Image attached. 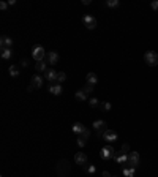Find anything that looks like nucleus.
<instances>
[{
  "mask_svg": "<svg viewBox=\"0 0 158 177\" xmlns=\"http://www.w3.org/2000/svg\"><path fill=\"white\" fill-rule=\"evenodd\" d=\"M85 142H87V139H84V138H81V136H77V146H79V147H84Z\"/></svg>",
  "mask_w": 158,
  "mask_h": 177,
  "instance_id": "nucleus-28",
  "label": "nucleus"
},
{
  "mask_svg": "<svg viewBox=\"0 0 158 177\" xmlns=\"http://www.w3.org/2000/svg\"><path fill=\"white\" fill-rule=\"evenodd\" d=\"M153 10H158V0H153V2H152V5H150Z\"/></svg>",
  "mask_w": 158,
  "mask_h": 177,
  "instance_id": "nucleus-33",
  "label": "nucleus"
},
{
  "mask_svg": "<svg viewBox=\"0 0 158 177\" xmlns=\"http://www.w3.org/2000/svg\"><path fill=\"white\" fill-rule=\"evenodd\" d=\"M44 77H46L49 82L57 81V71H55V70H48L46 73H44Z\"/></svg>",
  "mask_w": 158,
  "mask_h": 177,
  "instance_id": "nucleus-12",
  "label": "nucleus"
},
{
  "mask_svg": "<svg viewBox=\"0 0 158 177\" xmlns=\"http://www.w3.org/2000/svg\"><path fill=\"white\" fill-rule=\"evenodd\" d=\"M128 149H130V146H128V144H123V146H122V152H123V153H125V152H128Z\"/></svg>",
  "mask_w": 158,
  "mask_h": 177,
  "instance_id": "nucleus-31",
  "label": "nucleus"
},
{
  "mask_svg": "<svg viewBox=\"0 0 158 177\" xmlns=\"http://www.w3.org/2000/svg\"><path fill=\"white\" fill-rule=\"evenodd\" d=\"M144 60L149 66H156L158 65V54L155 51H147L144 54Z\"/></svg>",
  "mask_w": 158,
  "mask_h": 177,
  "instance_id": "nucleus-3",
  "label": "nucleus"
},
{
  "mask_svg": "<svg viewBox=\"0 0 158 177\" xmlns=\"http://www.w3.org/2000/svg\"><path fill=\"white\" fill-rule=\"evenodd\" d=\"M74 96H76V100H77V101H89V100H87V98H89V95H87V93L82 90V88H81V90H77Z\"/></svg>",
  "mask_w": 158,
  "mask_h": 177,
  "instance_id": "nucleus-13",
  "label": "nucleus"
},
{
  "mask_svg": "<svg viewBox=\"0 0 158 177\" xmlns=\"http://www.w3.org/2000/svg\"><path fill=\"white\" fill-rule=\"evenodd\" d=\"M84 169H85L87 172H90V174H93V172H95V166H89V168H85V166H84Z\"/></svg>",
  "mask_w": 158,
  "mask_h": 177,
  "instance_id": "nucleus-30",
  "label": "nucleus"
},
{
  "mask_svg": "<svg viewBox=\"0 0 158 177\" xmlns=\"http://www.w3.org/2000/svg\"><path fill=\"white\" fill-rule=\"evenodd\" d=\"M93 87H95V85H90V84H85V85H84V88H82V90H84V92H85V93L89 95V93H92V92H93Z\"/></svg>",
  "mask_w": 158,
  "mask_h": 177,
  "instance_id": "nucleus-23",
  "label": "nucleus"
},
{
  "mask_svg": "<svg viewBox=\"0 0 158 177\" xmlns=\"http://www.w3.org/2000/svg\"><path fill=\"white\" fill-rule=\"evenodd\" d=\"M32 55H33V59H35L37 62H43L44 57H46V51H44L43 46L37 44V46H33V49H32Z\"/></svg>",
  "mask_w": 158,
  "mask_h": 177,
  "instance_id": "nucleus-2",
  "label": "nucleus"
},
{
  "mask_svg": "<svg viewBox=\"0 0 158 177\" xmlns=\"http://www.w3.org/2000/svg\"><path fill=\"white\" fill-rule=\"evenodd\" d=\"M8 71H10V76H11V77H18V76H19V68H18L16 65H11Z\"/></svg>",
  "mask_w": 158,
  "mask_h": 177,
  "instance_id": "nucleus-20",
  "label": "nucleus"
},
{
  "mask_svg": "<svg viewBox=\"0 0 158 177\" xmlns=\"http://www.w3.org/2000/svg\"><path fill=\"white\" fill-rule=\"evenodd\" d=\"M122 171H123V175H125V177H133V175H134V168H128V166H123Z\"/></svg>",
  "mask_w": 158,
  "mask_h": 177,
  "instance_id": "nucleus-19",
  "label": "nucleus"
},
{
  "mask_svg": "<svg viewBox=\"0 0 158 177\" xmlns=\"http://www.w3.org/2000/svg\"><path fill=\"white\" fill-rule=\"evenodd\" d=\"M35 68H37L38 73H41V71L46 73V71H48V70H46V62H44V60H43V62H38V63L35 65Z\"/></svg>",
  "mask_w": 158,
  "mask_h": 177,
  "instance_id": "nucleus-21",
  "label": "nucleus"
},
{
  "mask_svg": "<svg viewBox=\"0 0 158 177\" xmlns=\"http://www.w3.org/2000/svg\"><path fill=\"white\" fill-rule=\"evenodd\" d=\"M8 8V2H2L0 3V10H6Z\"/></svg>",
  "mask_w": 158,
  "mask_h": 177,
  "instance_id": "nucleus-32",
  "label": "nucleus"
},
{
  "mask_svg": "<svg viewBox=\"0 0 158 177\" xmlns=\"http://www.w3.org/2000/svg\"><path fill=\"white\" fill-rule=\"evenodd\" d=\"M97 82H98V76H97L95 73H89V74H87V84L95 85Z\"/></svg>",
  "mask_w": 158,
  "mask_h": 177,
  "instance_id": "nucleus-16",
  "label": "nucleus"
},
{
  "mask_svg": "<svg viewBox=\"0 0 158 177\" xmlns=\"http://www.w3.org/2000/svg\"><path fill=\"white\" fill-rule=\"evenodd\" d=\"M84 128H85V127L81 124V122H76V124H73V133H76L77 136L82 133V130H84Z\"/></svg>",
  "mask_w": 158,
  "mask_h": 177,
  "instance_id": "nucleus-17",
  "label": "nucleus"
},
{
  "mask_svg": "<svg viewBox=\"0 0 158 177\" xmlns=\"http://www.w3.org/2000/svg\"><path fill=\"white\" fill-rule=\"evenodd\" d=\"M70 171H71V164L68 163V160H60L57 163V174L60 177H66L70 174Z\"/></svg>",
  "mask_w": 158,
  "mask_h": 177,
  "instance_id": "nucleus-1",
  "label": "nucleus"
},
{
  "mask_svg": "<svg viewBox=\"0 0 158 177\" xmlns=\"http://www.w3.org/2000/svg\"><path fill=\"white\" fill-rule=\"evenodd\" d=\"M82 22H84V26L89 29V30H93L97 27V19L92 16V14H85L82 18Z\"/></svg>",
  "mask_w": 158,
  "mask_h": 177,
  "instance_id": "nucleus-5",
  "label": "nucleus"
},
{
  "mask_svg": "<svg viewBox=\"0 0 158 177\" xmlns=\"http://www.w3.org/2000/svg\"><path fill=\"white\" fill-rule=\"evenodd\" d=\"M11 44H13V40H11L10 37L3 35L2 38H0V48L2 49H11Z\"/></svg>",
  "mask_w": 158,
  "mask_h": 177,
  "instance_id": "nucleus-8",
  "label": "nucleus"
},
{
  "mask_svg": "<svg viewBox=\"0 0 158 177\" xmlns=\"http://www.w3.org/2000/svg\"><path fill=\"white\" fill-rule=\"evenodd\" d=\"M114 158H116L119 163H127V161H128V155H125L123 152H117V153L114 155Z\"/></svg>",
  "mask_w": 158,
  "mask_h": 177,
  "instance_id": "nucleus-15",
  "label": "nucleus"
},
{
  "mask_svg": "<svg viewBox=\"0 0 158 177\" xmlns=\"http://www.w3.org/2000/svg\"><path fill=\"white\" fill-rule=\"evenodd\" d=\"M74 163L79 164V166H84V164L87 163V155H85L84 152H77V153L74 155Z\"/></svg>",
  "mask_w": 158,
  "mask_h": 177,
  "instance_id": "nucleus-7",
  "label": "nucleus"
},
{
  "mask_svg": "<svg viewBox=\"0 0 158 177\" xmlns=\"http://www.w3.org/2000/svg\"><path fill=\"white\" fill-rule=\"evenodd\" d=\"M79 136L84 138V139H89V136H90V130H89V128H84V130H82V133H81Z\"/></svg>",
  "mask_w": 158,
  "mask_h": 177,
  "instance_id": "nucleus-26",
  "label": "nucleus"
},
{
  "mask_svg": "<svg viewBox=\"0 0 158 177\" xmlns=\"http://www.w3.org/2000/svg\"><path fill=\"white\" fill-rule=\"evenodd\" d=\"M138 164H139V153H138V152H131V153L128 155V161L125 163V166L136 169Z\"/></svg>",
  "mask_w": 158,
  "mask_h": 177,
  "instance_id": "nucleus-4",
  "label": "nucleus"
},
{
  "mask_svg": "<svg viewBox=\"0 0 158 177\" xmlns=\"http://www.w3.org/2000/svg\"><path fill=\"white\" fill-rule=\"evenodd\" d=\"M103 139L108 141V142H114V141H117V133H116L114 130H108V131L105 133Z\"/></svg>",
  "mask_w": 158,
  "mask_h": 177,
  "instance_id": "nucleus-10",
  "label": "nucleus"
},
{
  "mask_svg": "<svg viewBox=\"0 0 158 177\" xmlns=\"http://www.w3.org/2000/svg\"><path fill=\"white\" fill-rule=\"evenodd\" d=\"M49 92H51L52 95H60V93H62V85H60V84H52V85L49 87Z\"/></svg>",
  "mask_w": 158,
  "mask_h": 177,
  "instance_id": "nucleus-14",
  "label": "nucleus"
},
{
  "mask_svg": "<svg viewBox=\"0 0 158 177\" xmlns=\"http://www.w3.org/2000/svg\"><path fill=\"white\" fill-rule=\"evenodd\" d=\"M46 57H48V63H51V65H57V63H59V59H60L59 54L55 52V51H49Z\"/></svg>",
  "mask_w": 158,
  "mask_h": 177,
  "instance_id": "nucleus-9",
  "label": "nucleus"
},
{
  "mask_svg": "<svg viewBox=\"0 0 158 177\" xmlns=\"http://www.w3.org/2000/svg\"><path fill=\"white\" fill-rule=\"evenodd\" d=\"M116 155V150L112 149V147H103L101 149V152H100V157L103 158V160H109V158H112Z\"/></svg>",
  "mask_w": 158,
  "mask_h": 177,
  "instance_id": "nucleus-6",
  "label": "nucleus"
},
{
  "mask_svg": "<svg viewBox=\"0 0 158 177\" xmlns=\"http://www.w3.org/2000/svg\"><path fill=\"white\" fill-rule=\"evenodd\" d=\"M35 88H41L43 87V77L40 74H35V76H32V82H30Z\"/></svg>",
  "mask_w": 158,
  "mask_h": 177,
  "instance_id": "nucleus-11",
  "label": "nucleus"
},
{
  "mask_svg": "<svg viewBox=\"0 0 158 177\" xmlns=\"http://www.w3.org/2000/svg\"><path fill=\"white\" fill-rule=\"evenodd\" d=\"M65 79H66V74H65L63 71H59V73H57V81H59V84L63 82Z\"/></svg>",
  "mask_w": 158,
  "mask_h": 177,
  "instance_id": "nucleus-24",
  "label": "nucleus"
},
{
  "mask_svg": "<svg viewBox=\"0 0 158 177\" xmlns=\"http://www.w3.org/2000/svg\"><path fill=\"white\" fill-rule=\"evenodd\" d=\"M106 5L111 6V8H116V6H119V0H108Z\"/></svg>",
  "mask_w": 158,
  "mask_h": 177,
  "instance_id": "nucleus-25",
  "label": "nucleus"
},
{
  "mask_svg": "<svg viewBox=\"0 0 158 177\" xmlns=\"http://www.w3.org/2000/svg\"><path fill=\"white\" fill-rule=\"evenodd\" d=\"M92 127H93L97 131H98V130H103V128H106V122H105V120H95Z\"/></svg>",
  "mask_w": 158,
  "mask_h": 177,
  "instance_id": "nucleus-18",
  "label": "nucleus"
},
{
  "mask_svg": "<svg viewBox=\"0 0 158 177\" xmlns=\"http://www.w3.org/2000/svg\"><path fill=\"white\" fill-rule=\"evenodd\" d=\"M101 109H103V111H109V109H111V103H109V101L101 103Z\"/></svg>",
  "mask_w": 158,
  "mask_h": 177,
  "instance_id": "nucleus-29",
  "label": "nucleus"
},
{
  "mask_svg": "<svg viewBox=\"0 0 158 177\" xmlns=\"http://www.w3.org/2000/svg\"><path fill=\"white\" fill-rule=\"evenodd\" d=\"M21 65H22V66H27V65H29V60H27V59H22V60H21Z\"/></svg>",
  "mask_w": 158,
  "mask_h": 177,
  "instance_id": "nucleus-34",
  "label": "nucleus"
},
{
  "mask_svg": "<svg viewBox=\"0 0 158 177\" xmlns=\"http://www.w3.org/2000/svg\"><path fill=\"white\" fill-rule=\"evenodd\" d=\"M82 5H90V0H82Z\"/></svg>",
  "mask_w": 158,
  "mask_h": 177,
  "instance_id": "nucleus-36",
  "label": "nucleus"
},
{
  "mask_svg": "<svg viewBox=\"0 0 158 177\" xmlns=\"http://www.w3.org/2000/svg\"><path fill=\"white\" fill-rule=\"evenodd\" d=\"M33 88H35V87H33V85H32V84H30V85H29V87H27V90H29V92H32V90H33Z\"/></svg>",
  "mask_w": 158,
  "mask_h": 177,
  "instance_id": "nucleus-37",
  "label": "nucleus"
},
{
  "mask_svg": "<svg viewBox=\"0 0 158 177\" xmlns=\"http://www.w3.org/2000/svg\"><path fill=\"white\" fill-rule=\"evenodd\" d=\"M11 55H13V52H11V49H2V59L8 60Z\"/></svg>",
  "mask_w": 158,
  "mask_h": 177,
  "instance_id": "nucleus-22",
  "label": "nucleus"
},
{
  "mask_svg": "<svg viewBox=\"0 0 158 177\" xmlns=\"http://www.w3.org/2000/svg\"><path fill=\"white\" fill-rule=\"evenodd\" d=\"M89 104L92 106V108H97V106L100 104V101H98V98H90V100H89Z\"/></svg>",
  "mask_w": 158,
  "mask_h": 177,
  "instance_id": "nucleus-27",
  "label": "nucleus"
},
{
  "mask_svg": "<svg viewBox=\"0 0 158 177\" xmlns=\"http://www.w3.org/2000/svg\"><path fill=\"white\" fill-rule=\"evenodd\" d=\"M103 177H112V175H111L108 171H103Z\"/></svg>",
  "mask_w": 158,
  "mask_h": 177,
  "instance_id": "nucleus-35",
  "label": "nucleus"
}]
</instances>
